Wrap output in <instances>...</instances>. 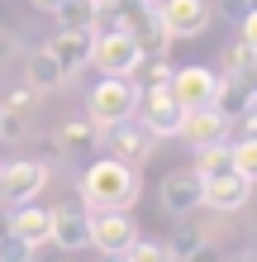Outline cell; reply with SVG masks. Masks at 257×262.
I'll return each instance as SVG.
<instances>
[{
  "label": "cell",
  "instance_id": "d6986e66",
  "mask_svg": "<svg viewBox=\"0 0 257 262\" xmlns=\"http://www.w3.org/2000/svg\"><path fill=\"white\" fill-rule=\"evenodd\" d=\"M57 29H96L100 0H57Z\"/></svg>",
  "mask_w": 257,
  "mask_h": 262
},
{
  "label": "cell",
  "instance_id": "f546056e",
  "mask_svg": "<svg viewBox=\"0 0 257 262\" xmlns=\"http://www.w3.org/2000/svg\"><path fill=\"white\" fill-rule=\"evenodd\" d=\"M238 29H243V43H248L252 53H257V10H248L243 19H238Z\"/></svg>",
  "mask_w": 257,
  "mask_h": 262
},
{
  "label": "cell",
  "instance_id": "4fadbf2b",
  "mask_svg": "<svg viewBox=\"0 0 257 262\" xmlns=\"http://www.w3.org/2000/svg\"><path fill=\"white\" fill-rule=\"evenodd\" d=\"M252 195V181H243L238 172H224V177H205V191H200V205H209L215 214H238Z\"/></svg>",
  "mask_w": 257,
  "mask_h": 262
},
{
  "label": "cell",
  "instance_id": "f1b7e54d",
  "mask_svg": "<svg viewBox=\"0 0 257 262\" xmlns=\"http://www.w3.org/2000/svg\"><path fill=\"white\" fill-rule=\"evenodd\" d=\"M19 134H24V119L0 110V143H10V138H19Z\"/></svg>",
  "mask_w": 257,
  "mask_h": 262
},
{
  "label": "cell",
  "instance_id": "7a4b0ae2",
  "mask_svg": "<svg viewBox=\"0 0 257 262\" xmlns=\"http://www.w3.org/2000/svg\"><path fill=\"white\" fill-rule=\"evenodd\" d=\"M133 105H138V81H133V76H105V81H96V91H90V100H86V119L96 129H105V124L129 119Z\"/></svg>",
  "mask_w": 257,
  "mask_h": 262
},
{
  "label": "cell",
  "instance_id": "cb8c5ba5",
  "mask_svg": "<svg viewBox=\"0 0 257 262\" xmlns=\"http://www.w3.org/2000/svg\"><path fill=\"white\" fill-rule=\"evenodd\" d=\"M229 148H233V172L257 186V138H238V143H229Z\"/></svg>",
  "mask_w": 257,
  "mask_h": 262
},
{
  "label": "cell",
  "instance_id": "4dcf8cb0",
  "mask_svg": "<svg viewBox=\"0 0 257 262\" xmlns=\"http://www.w3.org/2000/svg\"><path fill=\"white\" fill-rule=\"evenodd\" d=\"M224 262H257V253H252V248H238V253H229Z\"/></svg>",
  "mask_w": 257,
  "mask_h": 262
},
{
  "label": "cell",
  "instance_id": "3957f363",
  "mask_svg": "<svg viewBox=\"0 0 257 262\" xmlns=\"http://www.w3.org/2000/svg\"><path fill=\"white\" fill-rule=\"evenodd\" d=\"M133 119L153 134V138H176L181 129V105L172 96V86H138V105H133Z\"/></svg>",
  "mask_w": 257,
  "mask_h": 262
},
{
  "label": "cell",
  "instance_id": "d590c367",
  "mask_svg": "<svg viewBox=\"0 0 257 262\" xmlns=\"http://www.w3.org/2000/svg\"><path fill=\"white\" fill-rule=\"evenodd\" d=\"M53 262H81V257H53Z\"/></svg>",
  "mask_w": 257,
  "mask_h": 262
},
{
  "label": "cell",
  "instance_id": "ac0fdd59",
  "mask_svg": "<svg viewBox=\"0 0 257 262\" xmlns=\"http://www.w3.org/2000/svg\"><path fill=\"white\" fill-rule=\"evenodd\" d=\"M24 81L43 96V91L67 86V76H62V67L53 62V53H48V48H34V53H29V62H24Z\"/></svg>",
  "mask_w": 257,
  "mask_h": 262
},
{
  "label": "cell",
  "instance_id": "277c9868",
  "mask_svg": "<svg viewBox=\"0 0 257 262\" xmlns=\"http://www.w3.org/2000/svg\"><path fill=\"white\" fill-rule=\"evenodd\" d=\"M43 186H48V162L38 158H14L0 167V200L10 210L34 205V195H43Z\"/></svg>",
  "mask_w": 257,
  "mask_h": 262
},
{
  "label": "cell",
  "instance_id": "ba28073f",
  "mask_svg": "<svg viewBox=\"0 0 257 262\" xmlns=\"http://www.w3.org/2000/svg\"><path fill=\"white\" fill-rule=\"evenodd\" d=\"M100 138H105V148H110V158L133 162V167L153 158V143H157V138L148 134L133 115H129V119H119V124H105V129H100Z\"/></svg>",
  "mask_w": 257,
  "mask_h": 262
},
{
  "label": "cell",
  "instance_id": "e0dca14e",
  "mask_svg": "<svg viewBox=\"0 0 257 262\" xmlns=\"http://www.w3.org/2000/svg\"><path fill=\"white\" fill-rule=\"evenodd\" d=\"M10 229L29 243V248H43L48 234H53V210H43V205H19V210H14V220H10Z\"/></svg>",
  "mask_w": 257,
  "mask_h": 262
},
{
  "label": "cell",
  "instance_id": "5bb4252c",
  "mask_svg": "<svg viewBox=\"0 0 257 262\" xmlns=\"http://www.w3.org/2000/svg\"><path fill=\"white\" fill-rule=\"evenodd\" d=\"M229 129L233 124L219 110H186V115H181L176 138H186L191 148H209V143H229Z\"/></svg>",
  "mask_w": 257,
  "mask_h": 262
},
{
  "label": "cell",
  "instance_id": "30bf717a",
  "mask_svg": "<svg viewBox=\"0 0 257 262\" xmlns=\"http://www.w3.org/2000/svg\"><path fill=\"white\" fill-rule=\"evenodd\" d=\"M43 48L53 53V62L62 67V76L72 81L77 72L90 67V48H96V29H57V38H48Z\"/></svg>",
  "mask_w": 257,
  "mask_h": 262
},
{
  "label": "cell",
  "instance_id": "836d02e7",
  "mask_svg": "<svg viewBox=\"0 0 257 262\" xmlns=\"http://www.w3.org/2000/svg\"><path fill=\"white\" fill-rule=\"evenodd\" d=\"M34 5H38L43 14H53V10H57V0H34Z\"/></svg>",
  "mask_w": 257,
  "mask_h": 262
},
{
  "label": "cell",
  "instance_id": "5b68a950",
  "mask_svg": "<svg viewBox=\"0 0 257 262\" xmlns=\"http://www.w3.org/2000/svg\"><path fill=\"white\" fill-rule=\"evenodd\" d=\"M219 81H224L219 72H209L205 62H191V67H176L167 86H172V96L181 105V115H186V110H215Z\"/></svg>",
  "mask_w": 257,
  "mask_h": 262
},
{
  "label": "cell",
  "instance_id": "e575fe53",
  "mask_svg": "<svg viewBox=\"0 0 257 262\" xmlns=\"http://www.w3.org/2000/svg\"><path fill=\"white\" fill-rule=\"evenodd\" d=\"M105 262H129V253H105Z\"/></svg>",
  "mask_w": 257,
  "mask_h": 262
},
{
  "label": "cell",
  "instance_id": "8d00e7d4",
  "mask_svg": "<svg viewBox=\"0 0 257 262\" xmlns=\"http://www.w3.org/2000/svg\"><path fill=\"white\" fill-rule=\"evenodd\" d=\"M138 5H157V0H138Z\"/></svg>",
  "mask_w": 257,
  "mask_h": 262
},
{
  "label": "cell",
  "instance_id": "83f0119b",
  "mask_svg": "<svg viewBox=\"0 0 257 262\" xmlns=\"http://www.w3.org/2000/svg\"><path fill=\"white\" fill-rule=\"evenodd\" d=\"M215 5H219V14H224L229 24H238L248 10H257V0H215Z\"/></svg>",
  "mask_w": 257,
  "mask_h": 262
},
{
  "label": "cell",
  "instance_id": "4316f807",
  "mask_svg": "<svg viewBox=\"0 0 257 262\" xmlns=\"http://www.w3.org/2000/svg\"><path fill=\"white\" fill-rule=\"evenodd\" d=\"M34 105H38V91L24 81V86H14L10 96H5V105H0V110H5V115H24V110H34Z\"/></svg>",
  "mask_w": 257,
  "mask_h": 262
},
{
  "label": "cell",
  "instance_id": "6da1fadb",
  "mask_svg": "<svg viewBox=\"0 0 257 262\" xmlns=\"http://www.w3.org/2000/svg\"><path fill=\"white\" fill-rule=\"evenodd\" d=\"M77 191H81V205L90 214H96V210H133V205H138V191H143V177H138L133 162L96 158L81 172Z\"/></svg>",
  "mask_w": 257,
  "mask_h": 262
},
{
  "label": "cell",
  "instance_id": "d4e9b609",
  "mask_svg": "<svg viewBox=\"0 0 257 262\" xmlns=\"http://www.w3.org/2000/svg\"><path fill=\"white\" fill-rule=\"evenodd\" d=\"M129 262H176L167 243H157V238H138L129 248Z\"/></svg>",
  "mask_w": 257,
  "mask_h": 262
},
{
  "label": "cell",
  "instance_id": "44dd1931",
  "mask_svg": "<svg viewBox=\"0 0 257 262\" xmlns=\"http://www.w3.org/2000/svg\"><path fill=\"white\" fill-rule=\"evenodd\" d=\"M219 76H238V81H252V76H257V53L248 48L243 38L224 48V72Z\"/></svg>",
  "mask_w": 257,
  "mask_h": 262
},
{
  "label": "cell",
  "instance_id": "1f68e13d",
  "mask_svg": "<svg viewBox=\"0 0 257 262\" xmlns=\"http://www.w3.org/2000/svg\"><path fill=\"white\" fill-rule=\"evenodd\" d=\"M10 220H14V210H10V205H0V238L10 234Z\"/></svg>",
  "mask_w": 257,
  "mask_h": 262
},
{
  "label": "cell",
  "instance_id": "9a60e30c",
  "mask_svg": "<svg viewBox=\"0 0 257 262\" xmlns=\"http://www.w3.org/2000/svg\"><path fill=\"white\" fill-rule=\"evenodd\" d=\"M96 143H100V129L90 124L86 115L62 119V124L53 129V148L62 152V158H90V152H96Z\"/></svg>",
  "mask_w": 257,
  "mask_h": 262
},
{
  "label": "cell",
  "instance_id": "52a82bcc",
  "mask_svg": "<svg viewBox=\"0 0 257 262\" xmlns=\"http://www.w3.org/2000/svg\"><path fill=\"white\" fill-rule=\"evenodd\" d=\"M90 243L96 253H129L138 243V224H133V210H96L90 214Z\"/></svg>",
  "mask_w": 257,
  "mask_h": 262
},
{
  "label": "cell",
  "instance_id": "484cf974",
  "mask_svg": "<svg viewBox=\"0 0 257 262\" xmlns=\"http://www.w3.org/2000/svg\"><path fill=\"white\" fill-rule=\"evenodd\" d=\"M34 253H38V248H29V243L14 234V229L0 238V262H34Z\"/></svg>",
  "mask_w": 257,
  "mask_h": 262
},
{
  "label": "cell",
  "instance_id": "7402d4cb",
  "mask_svg": "<svg viewBox=\"0 0 257 262\" xmlns=\"http://www.w3.org/2000/svg\"><path fill=\"white\" fill-rule=\"evenodd\" d=\"M172 57L167 53H143V62H138V72H133V81L138 86H162V81H172Z\"/></svg>",
  "mask_w": 257,
  "mask_h": 262
},
{
  "label": "cell",
  "instance_id": "8fae6325",
  "mask_svg": "<svg viewBox=\"0 0 257 262\" xmlns=\"http://www.w3.org/2000/svg\"><path fill=\"white\" fill-rule=\"evenodd\" d=\"M200 191H205V181L195 167H176V172L162 177V210L176 214V220H186V214L200 210Z\"/></svg>",
  "mask_w": 257,
  "mask_h": 262
},
{
  "label": "cell",
  "instance_id": "d6a6232c",
  "mask_svg": "<svg viewBox=\"0 0 257 262\" xmlns=\"http://www.w3.org/2000/svg\"><path fill=\"white\" fill-rule=\"evenodd\" d=\"M186 262H215V253H209V243H205V248H200V253H191Z\"/></svg>",
  "mask_w": 257,
  "mask_h": 262
},
{
  "label": "cell",
  "instance_id": "9c48e42d",
  "mask_svg": "<svg viewBox=\"0 0 257 262\" xmlns=\"http://www.w3.org/2000/svg\"><path fill=\"white\" fill-rule=\"evenodd\" d=\"M157 14L167 38H200L215 10H209V0H157Z\"/></svg>",
  "mask_w": 257,
  "mask_h": 262
},
{
  "label": "cell",
  "instance_id": "7c38bea8",
  "mask_svg": "<svg viewBox=\"0 0 257 262\" xmlns=\"http://www.w3.org/2000/svg\"><path fill=\"white\" fill-rule=\"evenodd\" d=\"M48 243H57L62 253H81V248H90V210L81 205H57L53 210V234H48Z\"/></svg>",
  "mask_w": 257,
  "mask_h": 262
},
{
  "label": "cell",
  "instance_id": "2e32d148",
  "mask_svg": "<svg viewBox=\"0 0 257 262\" xmlns=\"http://www.w3.org/2000/svg\"><path fill=\"white\" fill-rule=\"evenodd\" d=\"M215 110L229 119V124H238L248 110H257V86L252 81H238V76H224L219 96H215Z\"/></svg>",
  "mask_w": 257,
  "mask_h": 262
},
{
  "label": "cell",
  "instance_id": "603a6c76",
  "mask_svg": "<svg viewBox=\"0 0 257 262\" xmlns=\"http://www.w3.org/2000/svg\"><path fill=\"white\" fill-rule=\"evenodd\" d=\"M205 243H209V229H200V224H181L176 234H172L167 248H172V257H176V262H186L191 253H200Z\"/></svg>",
  "mask_w": 257,
  "mask_h": 262
},
{
  "label": "cell",
  "instance_id": "8992f818",
  "mask_svg": "<svg viewBox=\"0 0 257 262\" xmlns=\"http://www.w3.org/2000/svg\"><path fill=\"white\" fill-rule=\"evenodd\" d=\"M90 62H96L105 76H133V72H138V62H143V48H138L129 34H119V29H105V34H96Z\"/></svg>",
  "mask_w": 257,
  "mask_h": 262
},
{
  "label": "cell",
  "instance_id": "ffe728a7",
  "mask_svg": "<svg viewBox=\"0 0 257 262\" xmlns=\"http://www.w3.org/2000/svg\"><path fill=\"white\" fill-rule=\"evenodd\" d=\"M195 172H200V181L205 177H224V172H233V148L229 143H209V148H195Z\"/></svg>",
  "mask_w": 257,
  "mask_h": 262
}]
</instances>
